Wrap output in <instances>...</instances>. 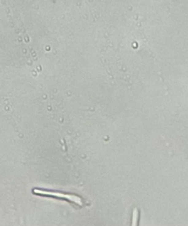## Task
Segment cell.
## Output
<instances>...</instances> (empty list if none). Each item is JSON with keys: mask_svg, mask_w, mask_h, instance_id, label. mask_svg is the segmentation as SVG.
<instances>
[{"mask_svg": "<svg viewBox=\"0 0 188 226\" xmlns=\"http://www.w3.org/2000/svg\"><path fill=\"white\" fill-rule=\"evenodd\" d=\"M35 192L37 194H41L42 195H46V196H55V197H60V198H63V199H66V200H69L71 201H73L74 203H78V204H81V200L80 198L79 197H76V196L74 195H65V194H56V193H53V192H43V191H38V190H35Z\"/></svg>", "mask_w": 188, "mask_h": 226, "instance_id": "obj_1", "label": "cell"}]
</instances>
